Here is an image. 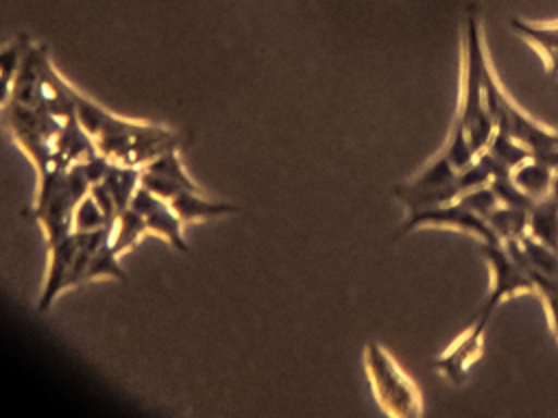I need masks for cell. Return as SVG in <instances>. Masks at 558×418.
Listing matches in <instances>:
<instances>
[{
	"label": "cell",
	"mask_w": 558,
	"mask_h": 418,
	"mask_svg": "<svg viewBox=\"0 0 558 418\" xmlns=\"http://www.w3.org/2000/svg\"><path fill=\"white\" fill-rule=\"evenodd\" d=\"M129 207H133L144 224H146V231L150 235H157L166 242H170L177 250H187V244H185V237H183V222L179 220V216L172 211V207L159 198L157 194H153L150 189H146L144 185H140L129 202Z\"/></svg>",
	"instance_id": "7"
},
{
	"label": "cell",
	"mask_w": 558,
	"mask_h": 418,
	"mask_svg": "<svg viewBox=\"0 0 558 418\" xmlns=\"http://www.w3.org/2000/svg\"><path fill=\"white\" fill-rule=\"evenodd\" d=\"M140 185L163 198L183 224L235 213L238 207L207 198L190 179L179 148H172L140 170Z\"/></svg>",
	"instance_id": "3"
},
{
	"label": "cell",
	"mask_w": 558,
	"mask_h": 418,
	"mask_svg": "<svg viewBox=\"0 0 558 418\" xmlns=\"http://www.w3.org/2000/svg\"><path fill=\"white\" fill-rule=\"evenodd\" d=\"M510 257L532 281L534 294L541 296L549 329L558 342V248H551L527 231L504 242Z\"/></svg>",
	"instance_id": "6"
},
{
	"label": "cell",
	"mask_w": 558,
	"mask_h": 418,
	"mask_svg": "<svg viewBox=\"0 0 558 418\" xmlns=\"http://www.w3.org/2000/svg\"><path fill=\"white\" fill-rule=\"evenodd\" d=\"M512 30L527 41L545 63V72L558 78V22L532 24L523 20H512Z\"/></svg>",
	"instance_id": "8"
},
{
	"label": "cell",
	"mask_w": 558,
	"mask_h": 418,
	"mask_svg": "<svg viewBox=\"0 0 558 418\" xmlns=\"http://www.w3.org/2000/svg\"><path fill=\"white\" fill-rule=\"evenodd\" d=\"M364 370L384 414L395 418H418L423 414L421 390L381 344L368 342L364 346Z\"/></svg>",
	"instance_id": "5"
},
{
	"label": "cell",
	"mask_w": 558,
	"mask_h": 418,
	"mask_svg": "<svg viewBox=\"0 0 558 418\" xmlns=\"http://www.w3.org/2000/svg\"><path fill=\"white\" fill-rule=\"evenodd\" d=\"M482 255L490 268V292L475 322L434 361V370L451 385H462L475 359L484 351V331L495 309L517 294H534L532 281L510 257L504 244H482Z\"/></svg>",
	"instance_id": "2"
},
{
	"label": "cell",
	"mask_w": 558,
	"mask_h": 418,
	"mask_svg": "<svg viewBox=\"0 0 558 418\" xmlns=\"http://www.w3.org/2000/svg\"><path fill=\"white\" fill-rule=\"evenodd\" d=\"M72 98L78 124L94 142L98 155L111 163L142 170L159 155L181 146V135L163 124L120 118L78 89H74Z\"/></svg>",
	"instance_id": "1"
},
{
	"label": "cell",
	"mask_w": 558,
	"mask_h": 418,
	"mask_svg": "<svg viewBox=\"0 0 558 418\" xmlns=\"http://www.w3.org/2000/svg\"><path fill=\"white\" fill-rule=\"evenodd\" d=\"M28 44H31L28 35H17L13 41L0 48V107H4L11 96V87Z\"/></svg>",
	"instance_id": "9"
},
{
	"label": "cell",
	"mask_w": 558,
	"mask_h": 418,
	"mask_svg": "<svg viewBox=\"0 0 558 418\" xmlns=\"http://www.w3.org/2000/svg\"><path fill=\"white\" fill-rule=\"evenodd\" d=\"M486 89H488V104H490L497 131H501L517 146L527 150V155L534 161L545 163L556 170L558 168V131H551L545 124L530 118L508 96V91L501 87V83L493 70L488 74Z\"/></svg>",
	"instance_id": "4"
}]
</instances>
